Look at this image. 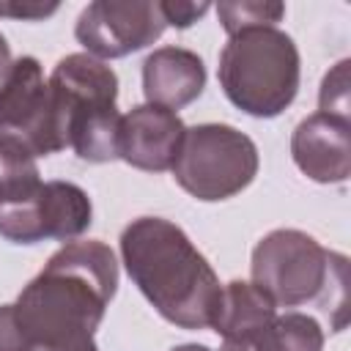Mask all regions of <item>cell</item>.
I'll use <instances>...</instances> for the list:
<instances>
[{
  "mask_svg": "<svg viewBox=\"0 0 351 351\" xmlns=\"http://www.w3.org/2000/svg\"><path fill=\"white\" fill-rule=\"evenodd\" d=\"M184 132L186 126L173 110L156 104L132 107L121 118L118 159L145 173L170 170L178 156Z\"/></svg>",
  "mask_w": 351,
  "mask_h": 351,
  "instance_id": "obj_10",
  "label": "cell"
},
{
  "mask_svg": "<svg viewBox=\"0 0 351 351\" xmlns=\"http://www.w3.org/2000/svg\"><path fill=\"white\" fill-rule=\"evenodd\" d=\"M11 49H8V44H5V36L0 33V80L5 77V71L11 69Z\"/></svg>",
  "mask_w": 351,
  "mask_h": 351,
  "instance_id": "obj_22",
  "label": "cell"
},
{
  "mask_svg": "<svg viewBox=\"0 0 351 351\" xmlns=\"http://www.w3.org/2000/svg\"><path fill=\"white\" fill-rule=\"evenodd\" d=\"M121 258L154 310L181 329H211L222 285L189 236L162 217H137L121 233Z\"/></svg>",
  "mask_w": 351,
  "mask_h": 351,
  "instance_id": "obj_2",
  "label": "cell"
},
{
  "mask_svg": "<svg viewBox=\"0 0 351 351\" xmlns=\"http://www.w3.org/2000/svg\"><path fill=\"white\" fill-rule=\"evenodd\" d=\"M219 22L228 36L250 27H274L285 16L282 3H261V0H241V3H219L217 5Z\"/></svg>",
  "mask_w": 351,
  "mask_h": 351,
  "instance_id": "obj_16",
  "label": "cell"
},
{
  "mask_svg": "<svg viewBox=\"0 0 351 351\" xmlns=\"http://www.w3.org/2000/svg\"><path fill=\"white\" fill-rule=\"evenodd\" d=\"M30 351H99L93 340H82V343H69V346H52V348H30Z\"/></svg>",
  "mask_w": 351,
  "mask_h": 351,
  "instance_id": "obj_21",
  "label": "cell"
},
{
  "mask_svg": "<svg viewBox=\"0 0 351 351\" xmlns=\"http://www.w3.org/2000/svg\"><path fill=\"white\" fill-rule=\"evenodd\" d=\"M208 8H211L208 3H173V0H167V3H162V16L167 25L184 30V27L195 25Z\"/></svg>",
  "mask_w": 351,
  "mask_h": 351,
  "instance_id": "obj_19",
  "label": "cell"
},
{
  "mask_svg": "<svg viewBox=\"0 0 351 351\" xmlns=\"http://www.w3.org/2000/svg\"><path fill=\"white\" fill-rule=\"evenodd\" d=\"M0 351H27V340L19 329L14 304H0Z\"/></svg>",
  "mask_w": 351,
  "mask_h": 351,
  "instance_id": "obj_18",
  "label": "cell"
},
{
  "mask_svg": "<svg viewBox=\"0 0 351 351\" xmlns=\"http://www.w3.org/2000/svg\"><path fill=\"white\" fill-rule=\"evenodd\" d=\"M0 132L22 143L33 156L63 151L58 115L41 63L30 55L11 63L0 80Z\"/></svg>",
  "mask_w": 351,
  "mask_h": 351,
  "instance_id": "obj_8",
  "label": "cell"
},
{
  "mask_svg": "<svg viewBox=\"0 0 351 351\" xmlns=\"http://www.w3.org/2000/svg\"><path fill=\"white\" fill-rule=\"evenodd\" d=\"M167 22L162 16V3H112L96 0L90 3L74 27L77 41L88 49V55L99 60H112L145 49L165 33Z\"/></svg>",
  "mask_w": 351,
  "mask_h": 351,
  "instance_id": "obj_9",
  "label": "cell"
},
{
  "mask_svg": "<svg viewBox=\"0 0 351 351\" xmlns=\"http://www.w3.org/2000/svg\"><path fill=\"white\" fill-rule=\"evenodd\" d=\"M274 315H277V304L261 288L244 280H230L228 285H222V299L211 329L222 335V340H233L258 329Z\"/></svg>",
  "mask_w": 351,
  "mask_h": 351,
  "instance_id": "obj_14",
  "label": "cell"
},
{
  "mask_svg": "<svg viewBox=\"0 0 351 351\" xmlns=\"http://www.w3.org/2000/svg\"><path fill=\"white\" fill-rule=\"evenodd\" d=\"M58 5H0V16H14V19H44L55 14Z\"/></svg>",
  "mask_w": 351,
  "mask_h": 351,
  "instance_id": "obj_20",
  "label": "cell"
},
{
  "mask_svg": "<svg viewBox=\"0 0 351 351\" xmlns=\"http://www.w3.org/2000/svg\"><path fill=\"white\" fill-rule=\"evenodd\" d=\"M296 167L318 184H343L351 176V121L335 115H307L291 137Z\"/></svg>",
  "mask_w": 351,
  "mask_h": 351,
  "instance_id": "obj_11",
  "label": "cell"
},
{
  "mask_svg": "<svg viewBox=\"0 0 351 351\" xmlns=\"http://www.w3.org/2000/svg\"><path fill=\"white\" fill-rule=\"evenodd\" d=\"M47 82L63 145L74 148V154L85 162L99 165L118 159L123 115L115 107V71L88 52H74L58 60Z\"/></svg>",
  "mask_w": 351,
  "mask_h": 351,
  "instance_id": "obj_4",
  "label": "cell"
},
{
  "mask_svg": "<svg viewBox=\"0 0 351 351\" xmlns=\"http://www.w3.org/2000/svg\"><path fill=\"white\" fill-rule=\"evenodd\" d=\"M206 88V66L197 52L184 47H159L143 63L145 104L181 110L192 104Z\"/></svg>",
  "mask_w": 351,
  "mask_h": 351,
  "instance_id": "obj_12",
  "label": "cell"
},
{
  "mask_svg": "<svg viewBox=\"0 0 351 351\" xmlns=\"http://www.w3.org/2000/svg\"><path fill=\"white\" fill-rule=\"evenodd\" d=\"M173 178L197 200H225L252 184L258 173L255 143L228 123H197L184 132Z\"/></svg>",
  "mask_w": 351,
  "mask_h": 351,
  "instance_id": "obj_6",
  "label": "cell"
},
{
  "mask_svg": "<svg viewBox=\"0 0 351 351\" xmlns=\"http://www.w3.org/2000/svg\"><path fill=\"white\" fill-rule=\"evenodd\" d=\"M170 351H211L208 346H197V343H184V346H176Z\"/></svg>",
  "mask_w": 351,
  "mask_h": 351,
  "instance_id": "obj_23",
  "label": "cell"
},
{
  "mask_svg": "<svg viewBox=\"0 0 351 351\" xmlns=\"http://www.w3.org/2000/svg\"><path fill=\"white\" fill-rule=\"evenodd\" d=\"M318 112L324 115H335L343 121H351V101H348V60H340L321 82V93H318Z\"/></svg>",
  "mask_w": 351,
  "mask_h": 351,
  "instance_id": "obj_17",
  "label": "cell"
},
{
  "mask_svg": "<svg viewBox=\"0 0 351 351\" xmlns=\"http://www.w3.org/2000/svg\"><path fill=\"white\" fill-rule=\"evenodd\" d=\"M324 329L307 313H285L261 324L258 329L222 340L219 351H321Z\"/></svg>",
  "mask_w": 351,
  "mask_h": 351,
  "instance_id": "obj_13",
  "label": "cell"
},
{
  "mask_svg": "<svg viewBox=\"0 0 351 351\" xmlns=\"http://www.w3.org/2000/svg\"><path fill=\"white\" fill-rule=\"evenodd\" d=\"M252 285L261 288L277 307H299L329 296L332 313L346 326V285L348 258L329 252L313 236L280 228L266 233L252 250Z\"/></svg>",
  "mask_w": 351,
  "mask_h": 351,
  "instance_id": "obj_3",
  "label": "cell"
},
{
  "mask_svg": "<svg viewBox=\"0 0 351 351\" xmlns=\"http://www.w3.org/2000/svg\"><path fill=\"white\" fill-rule=\"evenodd\" d=\"M115 291L118 261L104 241L63 244L14 302L27 351L93 340Z\"/></svg>",
  "mask_w": 351,
  "mask_h": 351,
  "instance_id": "obj_1",
  "label": "cell"
},
{
  "mask_svg": "<svg viewBox=\"0 0 351 351\" xmlns=\"http://www.w3.org/2000/svg\"><path fill=\"white\" fill-rule=\"evenodd\" d=\"M41 184L36 156L16 143L14 137L0 132V206L16 200Z\"/></svg>",
  "mask_w": 351,
  "mask_h": 351,
  "instance_id": "obj_15",
  "label": "cell"
},
{
  "mask_svg": "<svg viewBox=\"0 0 351 351\" xmlns=\"http://www.w3.org/2000/svg\"><path fill=\"white\" fill-rule=\"evenodd\" d=\"M219 85L233 107L252 118L280 115L299 90V49L277 27H250L219 52Z\"/></svg>",
  "mask_w": 351,
  "mask_h": 351,
  "instance_id": "obj_5",
  "label": "cell"
},
{
  "mask_svg": "<svg viewBox=\"0 0 351 351\" xmlns=\"http://www.w3.org/2000/svg\"><path fill=\"white\" fill-rule=\"evenodd\" d=\"M90 217L93 206L85 189L71 181H41L27 195L0 206V236L14 244L71 241L88 230Z\"/></svg>",
  "mask_w": 351,
  "mask_h": 351,
  "instance_id": "obj_7",
  "label": "cell"
}]
</instances>
